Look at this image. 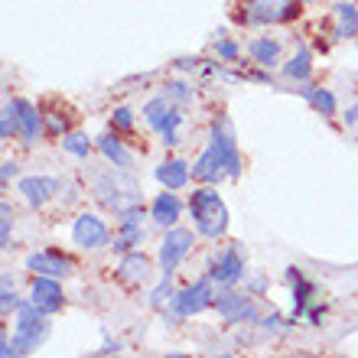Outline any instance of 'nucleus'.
<instances>
[{"label": "nucleus", "mask_w": 358, "mask_h": 358, "mask_svg": "<svg viewBox=\"0 0 358 358\" xmlns=\"http://www.w3.org/2000/svg\"><path fill=\"white\" fill-rule=\"evenodd\" d=\"M287 283H290V296H293V320H300V316H306V310H310L313 296H316V287H313L310 280H306V273L300 271V267H287Z\"/></svg>", "instance_id": "f3484780"}, {"label": "nucleus", "mask_w": 358, "mask_h": 358, "mask_svg": "<svg viewBox=\"0 0 358 358\" xmlns=\"http://www.w3.org/2000/svg\"><path fill=\"white\" fill-rule=\"evenodd\" d=\"M215 313L231 326H245V322H261V310L251 293H238L235 287H222V293H215Z\"/></svg>", "instance_id": "6e6552de"}, {"label": "nucleus", "mask_w": 358, "mask_h": 358, "mask_svg": "<svg viewBox=\"0 0 358 358\" xmlns=\"http://www.w3.org/2000/svg\"><path fill=\"white\" fill-rule=\"evenodd\" d=\"M303 3H310V0H303Z\"/></svg>", "instance_id": "37998d69"}, {"label": "nucleus", "mask_w": 358, "mask_h": 358, "mask_svg": "<svg viewBox=\"0 0 358 358\" xmlns=\"http://www.w3.org/2000/svg\"><path fill=\"white\" fill-rule=\"evenodd\" d=\"M13 176H17V163H13V160H3V166H0V182L7 186Z\"/></svg>", "instance_id": "ea45409f"}, {"label": "nucleus", "mask_w": 358, "mask_h": 358, "mask_svg": "<svg viewBox=\"0 0 358 358\" xmlns=\"http://www.w3.org/2000/svg\"><path fill=\"white\" fill-rule=\"evenodd\" d=\"M29 300L36 303L46 316H56L66 306V293L59 287V277H43V273H33V283H29Z\"/></svg>", "instance_id": "ddd939ff"}, {"label": "nucleus", "mask_w": 358, "mask_h": 358, "mask_svg": "<svg viewBox=\"0 0 358 358\" xmlns=\"http://www.w3.org/2000/svg\"><path fill=\"white\" fill-rule=\"evenodd\" d=\"M150 257L141 255V251H127V255L121 257V264H117V277H121L124 283H131V287H137V283L150 280Z\"/></svg>", "instance_id": "393cba45"}, {"label": "nucleus", "mask_w": 358, "mask_h": 358, "mask_svg": "<svg viewBox=\"0 0 358 358\" xmlns=\"http://www.w3.org/2000/svg\"><path fill=\"white\" fill-rule=\"evenodd\" d=\"M143 121H147V127H150L153 134H160L163 147H176L179 143V127H182V108H179L173 98H166V94H157V98H150V101L143 104Z\"/></svg>", "instance_id": "39448f33"}, {"label": "nucleus", "mask_w": 358, "mask_h": 358, "mask_svg": "<svg viewBox=\"0 0 358 358\" xmlns=\"http://www.w3.org/2000/svg\"><path fill=\"white\" fill-rule=\"evenodd\" d=\"M163 94H166V98H173L179 108H189V104L196 101V92H192V85H189V82H182V78H173V82H166V85H163Z\"/></svg>", "instance_id": "c85d7f7f"}, {"label": "nucleus", "mask_w": 358, "mask_h": 358, "mask_svg": "<svg viewBox=\"0 0 358 358\" xmlns=\"http://www.w3.org/2000/svg\"><path fill=\"white\" fill-rule=\"evenodd\" d=\"M208 306H215V280L202 273L196 283H189L182 290H176L170 303V322L173 320H186V316H199V313H206Z\"/></svg>", "instance_id": "0eeeda50"}, {"label": "nucleus", "mask_w": 358, "mask_h": 358, "mask_svg": "<svg viewBox=\"0 0 358 358\" xmlns=\"http://www.w3.org/2000/svg\"><path fill=\"white\" fill-rule=\"evenodd\" d=\"M111 131H117V134L134 131V111L131 108H114L111 111Z\"/></svg>", "instance_id": "f704fd0d"}, {"label": "nucleus", "mask_w": 358, "mask_h": 358, "mask_svg": "<svg viewBox=\"0 0 358 358\" xmlns=\"http://www.w3.org/2000/svg\"><path fill=\"white\" fill-rule=\"evenodd\" d=\"M62 150L72 153L76 160H88V153H92V141H88V134L82 131H69L62 137Z\"/></svg>", "instance_id": "cd10ccee"}, {"label": "nucleus", "mask_w": 358, "mask_h": 358, "mask_svg": "<svg viewBox=\"0 0 358 358\" xmlns=\"http://www.w3.org/2000/svg\"><path fill=\"white\" fill-rule=\"evenodd\" d=\"M245 290L251 293V296H264L267 277H264V273H245Z\"/></svg>", "instance_id": "e433bc0d"}, {"label": "nucleus", "mask_w": 358, "mask_h": 358, "mask_svg": "<svg viewBox=\"0 0 358 358\" xmlns=\"http://www.w3.org/2000/svg\"><path fill=\"white\" fill-rule=\"evenodd\" d=\"M322 316H326V306H320V303H310V310H306V320H310L313 326H320Z\"/></svg>", "instance_id": "4c0bfd02"}, {"label": "nucleus", "mask_w": 358, "mask_h": 358, "mask_svg": "<svg viewBox=\"0 0 358 358\" xmlns=\"http://www.w3.org/2000/svg\"><path fill=\"white\" fill-rule=\"evenodd\" d=\"M20 104V143L23 147H33L39 141V134H46V121H43V114L33 101L27 98H17Z\"/></svg>", "instance_id": "a211bd4d"}, {"label": "nucleus", "mask_w": 358, "mask_h": 358, "mask_svg": "<svg viewBox=\"0 0 358 358\" xmlns=\"http://www.w3.org/2000/svg\"><path fill=\"white\" fill-rule=\"evenodd\" d=\"M20 303H23V300L13 293V280H10V273H3V287H0V313H3V316H10V313H17Z\"/></svg>", "instance_id": "7c9ffc66"}, {"label": "nucleus", "mask_w": 358, "mask_h": 358, "mask_svg": "<svg viewBox=\"0 0 358 358\" xmlns=\"http://www.w3.org/2000/svg\"><path fill=\"white\" fill-rule=\"evenodd\" d=\"M206 273L215 280V287H238V283L245 280V257H241V251H238L235 245L222 248V251H215V255L208 257V267Z\"/></svg>", "instance_id": "1a4fd4ad"}, {"label": "nucleus", "mask_w": 358, "mask_h": 358, "mask_svg": "<svg viewBox=\"0 0 358 358\" xmlns=\"http://www.w3.org/2000/svg\"><path fill=\"white\" fill-rule=\"evenodd\" d=\"M10 231H13V208L0 202V248L10 251Z\"/></svg>", "instance_id": "72a5a7b5"}, {"label": "nucleus", "mask_w": 358, "mask_h": 358, "mask_svg": "<svg viewBox=\"0 0 358 358\" xmlns=\"http://www.w3.org/2000/svg\"><path fill=\"white\" fill-rule=\"evenodd\" d=\"M283 76L290 78V82H310V76H313V52H310V46H300L296 52H293L287 62H283Z\"/></svg>", "instance_id": "a878e982"}, {"label": "nucleus", "mask_w": 358, "mask_h": 358, "mask_svg": "<svg viewBox=\"0 0 358 358\" xmlns=\"http://www.w3.org/2000/svg\"><path fill=\"white\" fill-rule=\"evenodd\" d=\"M176 69L179 72H196V69H202V59H176Z\"/></svg>", "instance_id": "a19ab883"}, {"label": "nucleus", "mask_w": 358, "mask_h": 358, "mask_svg": "<svg viewBox=\"0 0 358 358\" xmlns=\"http://www.w3.org/2000/svg\"><path fill=\"white\" fill-rule=\"evenodd\" d=\"M170 277H173V273H163V280L153 287V293H150V306H153V310H166V306L173 303V296H176Z\"/></svg>", "instance_id": "c756f323"}, {"label": "nucleus", "mask_w": 358, "mask_h": 358, "mask_svg": "<svg viewBox=\"0 0 358 358\" xmlns=\"http://www.w3.org/2000/svg\"><path fill=\"white\" fill-rule=\"evenodd\" d=\"M208 147L218 153V160L225 166L228 179H241V170H245V163H241V153H238V137H235V124L228 114H218L212 127H208Z\"/></svg>", "instance_id": "423d86ee"}, {"label": "nucleus", "mask_w": 358, "mask_h": 358, "mask_svg": "<svg viewBox=\"0 0 358 358\" xmlns=\"http://www.w3.org/2000/svg\"><path fill=\"white\" fill-rule=\"evenodd\" d=\"M358 36V7L352 0H339L332 7V39Z\"/></svg>", "instance_id": "4be33fe9"}, {"label": "nucleus", "mask_w": 358, "mask_h": 358, "mask_svg": "<svg viewBox=\"0 0 358 358\" xmlns=\"http://www.w3.org/2000/svg\"><path fill=\"white\" fill-rule=\"evenodd\" d=\"M303 13V0H241L235 23L241 27H280Z\"/></svg>", "instance_id": "7ed1b4c3"}, {"label": "nucleus", "mask_w": 358, "mask_h": 358, "mask_svg": "<svg viewBox=\"0 0 358 358\" xmlns=\"http://www.w3.org/2000/svg\"><path fill=\"white\" fill-rule=\"evenodd\" d=\"M192 245H196V238H192V231L189 228H166V235H163L160 241V255H157V261H160V271L163 273H173L182 261H186V255L192 251Z\"/></svg>", "instance_id": "9d476101"}, {"label": "nucleus", "mask_w": 358, "mask_h": 358, "mask_svg": "<svg viewBox=\"0 0 358 358\" xmlns=\"http://www.w3.org/2000/svg\"><path fill=\"white\" fill-rule=\"evenodd\" d=\"M192 179L202 182V186H215V182L228 179L225 166H222V160H218V153L212 147H206V150L199 153V160L192 163Z\"/></svg>", "instance_id": "6ab92c4d"}, {"label": "nucleus", "mask_w": 358, "mask_h": 358, "mask_svg": "<svg viewBox=\"0 0 358 358\" xmlns=\"http://www.w3.org/2000/svg\"><path fill=\"white\" fill-rule=\"evenodd\" d=\"M293 92L300 94L303 101L310 104L316 114H322V117H336V94L329 92V88H322V85H310V82H300V88H293Z\"/></svg>", "instance_id": "412c9836"}, {"label": "nucleus", "mask_w": 358, "mask_h": 358, "mask_svg": "<svg viewBox=\"0 0 358 358\" xmlns=\"http://www.w3.org/2000/svg\"><path fill=\"white\" fill-rule=\"evenodd\" d=\"M72 241H76L82 251H98V248H111V231H108L101 215L82 212V215L72 222Z\"/></svg>", "instance_id": "9b49d317"}, {"label": "nucleus", "mask_w": 358, "mask_h": 358, "mask_svg": "<svg viewBox=\"0 0 358 358\" xmlns=\"http://www.w3.org/2000/svg\"><path fill=\"white\" fill-rule=\"evenodd\" d=\"M17 189H20V196L27 199V206L43 208L49 199L59 196L62 182H59L56 176H23V179L17 182Z\"/></svg>", "instance_id": "4468645a"}, {"label": "nucleus", "mask_w": 358, "mask_h": 358, "mask_svg": "<svg viewBox=\"0 0 358 358\" xmlns=\"http://www.w3.org/2000/svg\"><path fill=\"white\" fill-rule=\"evenodd\" d=\"M46 134L49 137H66L69 134V121H66V114H46Z\"/></svg>", "instance_id": "c9c22d12"}, {"label": "nucleus", "mask_w": 358, "mask_h": 358, "mask_svg": "<svg viewBox=\"0 0 358 358\" xmlns=\"http://www.w3.org/2000/svg\"><path fill=\"white\" fill-rule=\"evenodd\" d=\"M189 212H192V228H196V235L208 238V241L225 238L228 206H225V199L218 196L212 186L192 189V196H189Z\"/></svg>", "instance_id": "f03ea898"}, {"label": "nucleus", "mask_w": 358, "mask_h": 358, "mask_svg": "<svg viewBox=\"0 0 358 358\" xmlns=\"http://www.w3.org/2000/svg\"><path fill=\"white\" fill-rule=\"evenodd\" d=\"M153 176H157V182H160L163 189H186L189 179H192V163L186 160H163L157 170H153Z\"/></svg>", "instance_id": "aec40b11"}, {"label": "nucleus", "mask_w": 358, "mask_h": 358, "mask_svg": "<svg viewBox=\"0 0 358 358\" xmlns=\"http://www.w3.org/2000/svg\"><path fill=\"white\" fill-rule=\"evenodd\" d=\"M179 218H182V199L176 196V189H163L150 202V222L157 228H173Z\"/></svg>", "instance_id": "2eb2a0df"}, {"label": "nucleus", "mask_w": 358, "mask_h": 358, "mask_svg": "<svg viewBox=\"0 0 358 358\" xmlns=\"http://www.w3.org/2000/svg\"><path fill=\"white\" fill-rule=\"evenodd\" d=\"M27 271L33 273H43V277H59V280H66V277H72L76 273V261L69 255H62V251H33V255H27Z\"/></svg>", "instance_id": "f8f14e48"}, {"label": "nucleus", "mask_w": 358, "mask_h": 358, "mask_svg": "<svg viewBox=\"0 0 358 358\" xmlns=\"http://www.w3.org/2000/svg\"><path fill=\"white\" fill-rule=\"evenodd\" d=\"M248 56H251V62H255V66L273 69V66H280L283 46L277 43V39H271V36H255L251 43H248Z\"/></svg>", "instance_id": "b1692460"}, {"label": "nucleus", "mask_w": 358, "mask_h": 358, "mask_svg": "<svg viewBox=\"0 0 358 358\" xmlns=\"http://www.w3.org/2000/svg\"><path fill=\"white\" fill-rule=\"evenodd\" d=\"M92 196L101 202L108 212L121 218L127 212H141L143 208V192H141V182L131 179V170H101V173H92Z\"/></svg>", "instance_id": "f257e3e1"}, {"label": "nucleus", "mask_w": 358, "mask_h": 358, "mask_svg": "<svg viewBox=\"0 0 358 358\" xmlns=\"http://www.w3.org/2000/svg\"><path fill=\"white\" fill-rule=\"evenodd\" d=\"M342 121H345V127H355V124H358V104L345 108V114H342Z\"/></svg>", "instance_id": "79ce46f5"}, {"label": "nucleus", "mask_w": 358, "mask_h": 358, "mask_svg": "<svg viewBox=\"0 0 358 358\" xmlns=\"http://www.w3.org/2000/svg\"><path fill=\"white\" fill-rule=\"evenodd\" d=\"M215 52H218V59H222V62H231V66L241 59V46H238L235 39H225V33H218Z\"/></svg>", "instance_id": "473e14b6"}, {"label": "nucleus", "mask_w": 358, "mask_h": 358, "mask_svg": "<svg viewBox=\"0 0 358 358\" xmlns=\"http://www.w3.org/2000/svg\"><path fill=\"white\" fill-rule=\"evenodd\" d=\"M98 150H101V157L111 166H117V170H131L134 166V153L124 147V141L117 137V131H108L98 137Z\"/></svg>", "instance_id": "5701e85b"}, {"label": "nucleus", "mask_w": 358, "mask_h": 358, "mask_svg": "<svg viewBox=\"0 0 358 358\" xmlns=\"http://www.w3.org/2000/svg\"><path fill=\"white\" fill-rule=\"evenodd\" d=\"M293 322H296L293 316H290V320H283L280 313H273V310H271V316H261V322H257V326H261V329H267L271 336H283V332H290V329H293Z\"/></svg>", "instance_id": "2f4dec72"}, {"label": "nucleus", "mask_w": 358, "mask_h": 358, "mask_svg": "<svg viewBox=\"0 0 358 358\" xmlns=\"http://www.w3.org/2000/svg\"><path fill=\"white\" fill-rule=\"evenodd\" d=\"M20 134V104L17 98L3 101V111H0V141H10Z\"/></svg>", "instance_id": "bb28decb"}, {"label": "nucleus", "mask_w": 358, "mask_h": 358, "mask_svg": "<svg viewBox=\"0 0 358 358\" xmlns=\"http://www.w3.org/2000/svg\"><path fill=\"white\" fill-rule=\"evenodd\" d=\"M101 355H117V352H124V342H117V339H104L101 342Z\"/></svg>", "instance_id": "58836bf2"}, {"label": "nucleus", "mask_w": 358, "mask_h": 358, "mask_svg": "<svg viewBox=\"0 0 358 358\" xmlns=\"http://www.w3.org/2000/svg\"><path fill=\"white\" fill-rule=\"evenodd\" d=\"M143 208L141 212H127V215H121V222H117V235L111 238V248L117 251V255H127V251H134V248L143 241Z\"/></svg>", "instance_id": "dca6fc26"}, {"label": "nucleus", "mask_w": 358, "mask_h": 358, "mask_svg": "<svg viewBox=\"0 0 358 358\" xmlns=\"http://www.w3.org/2000/svg\"><path fill=\"white\" fill-rule=\"evenodd\" d=\"M49 336V316L39 310L33 300H23L17 306V332L10 339V358L13 355H29L39 349Z\"/></svg>", "instance_id": "20e7f679"}]
</instances>
